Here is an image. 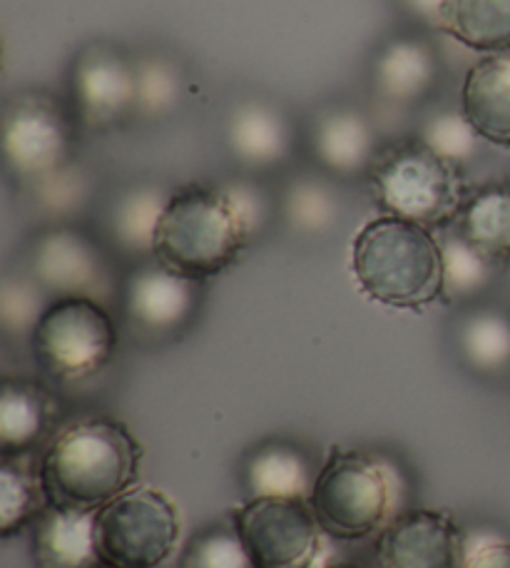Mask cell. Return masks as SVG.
<instances>
[{"instance_id":"cell-1","label":"cell","mask_w":510,"mask_h":568,"mask_svg":"<svg viewBox=\"0 0 510 568\" xmlns=\"http://www.w3.org/2000/svg\"><path fill=\"white\" fill-rule=\"evenodd\" d=\"M142 446L125 424L83 419L55 434L40 464L50 506L98 511L135 489Z\"/></svg>"},{"instance_id":"cell-2","label":"cell","mask_w":510,"mask_h":568,"mask_svg":"<svg viewBox=\"0 0 510 568\" xmlns=\"http://www.w3.org/2000/svg\"><path fill=\"white\" fill-rule=\"evenodd\" d=\"M351 272L366 297L394 310H424L443 297L441 240L401 217L381 215L356 232Z\"/></svg>"},{"instance_id":"cell-3","label":"cell","mask_w":510,"mask_h":568,"mask_svg":"<svg viewBox=\"0 0 510 568\" xmlns=\"http://www.w3.org/2000/svg\"><path fill=\"white\" fill-rule=\"evenodd\" d=\"M252 240L222 187L175 190L157 222L152 257L190 280H207L232 267Z\"/></svg>"},{"instance_id":"cell-4","label":"cell","mask_w":510,"mask_h":568,"mask_svg":"<svg viewBox=\"0 0 510 568\" xmlns=\"http://www.w3.org/2000/svg\"><path fill=\"white\" fill-rule=\"evenodd\" d=\"M369 175L376 205L384 215L428 230L456 222L468 197L461 168L436 155L418 138L379 152Z\"/></svg>"},{"instance_id":"cell-5","label":"cell","mask_w":510,"mask_h":568,"mask_svg":"<svg viewBox=\"0 0 510 568\" xmlns=\"http://www.w3.org/2000/svg\"><path fill=\"white\" fill-rule=\"evenodd\" d=\"M396 504V476L381 459L334 446L316 474L309 509L322 531L356 541L389 524Z\"/></svg>"},{"instance_id":"cell-6","label":"cell","mask_w":510,"mask_h":568,"mask_svg":"<svg viewBox=\"0 0 510 568\" xmlns=\"http://www.w3.org/2000/svg\"><path fill=\"white\" fill-rule=\"evenodd\" d=\"M30 349L48 377L88 382L115 357L118 327L100 300L55 297L30 334Z\"/></svg>"},{"instance_id":"cell-7","label":"cell","mask_w":510,"mask_h":568,"mask_svg":"<svg viewBox=\"0 0 510 568\" xmlns=\"http://www.w3.org/2000/svg\"><path fill=\"white\" fill-rule=\"evenodd\" d=\"M95 541L102 566L157 568L177 549V506L160 489L135 486L98 509Z\"/></svg>"},{"instance_id":"cell-8","label":"cell","mask_w":510,"mask_h":568,"mask_svg":"<svg viewBox=\"0 0 510 568\" xmlns=\"http://www.w3.org/2000/svg\"><path fill=\"white\" fill-rule=\"evenodd\" d=\"M73 155V125L53 98L23 93L10 100L3 115V158L10 175L45 185L65 172Z\"/></svg>"},{"instance_id":"cell-9","label":"cell","mask_w":510,"mask_h":568,"mask_svg":"<svg viewBox=\"0 0 510 568\" xmlns=\"http://www.w3.org/2000/svg\"><path fill=\"white\" fill-rule=\"evenodd\" d=\"M234 531L254 568H314L322 526L299 499H249L234 511Z\"/></svg>"},{"instance_id":"cell-10","label":"cell","mask_w":510,"mask_h":568,"mask_svg":"<svg viewBox=\"0 0 510 568\" xmlns=\"http://www.w3.org/2000/svg\"><path fill=\"white\" fill-rule=\"evenodd\" d=\"M30 277L55 297L100 300L110 290V267L93 237L73 227L43 230L30 245Z\"/></svg>"},{"instance_id":"cell-11","label":"cell","mask_w":510,"mask_h":568,"mask_svg":"<svg viewBox=\"0 0 510 568\" xmlns=\"http://www.w3.org/2000/svg\"><path fill=\"white\" fill-rule=\"evenodd\" d=\"M73 100L80 123L110 130L137 113V68L115 48L93 45L73 65Z\"/></svg>"},{"instance_id":"cell-12","label":"cell","mask_w":510,"mask_h":568,"mask_svg":"<svg viewBox=\"0 0 510 568\" xmlns=\"http://www.w3.org/2000/svg\"><path fill=\"white\" fill-rule=\"evenodd\" d=\"M466 536L446 511L416 509L384 526L381 568H461Z\"/></svg>"},{"instance_id":"cell-13","label":"cell","mask_w":510,"mask_h":568,"mask_svg":"<svg viewBox=\"0 0 510 568\" xmlns=\"http://www.w3.org/2000/svg\"><path fill=\"white\" fill-rule=\"evenodd\" d=\"M197 280L155 265H142L122 287V307L132 324L147 332H172L195 314L200 302Z\"/></svg>"},{"instance_id":"cell-14","label":"cell","mask_w":510,"mask_h":568,"mask_svg":"<svg viewBox=\"0 0 510 568\" xmlns=\"http://www.w3.org/2000/svg\"><path fill=\"white\" fill-rule=\"evenodd\" d=\"M227 145L244 168H277L294 150L292 120L277 105L244 100L227 120Z\"/></svg>"},{"instance_id":"cell-15","label":"cell","mask_w":510,"mask_h":568,"mask_svg":"<svg viewBox=\"0 0 510 568\" xmlns=\"http://www.w3.org/2000/svg\"><path fill=\"white\" fill-rule=\"evenodd\" d=\"M95 514L50 506L33 521L35 568H98Z\"/></svg>"},{"instance_id":"cell-16","label":"cell","mask_w":510,"mask_h":568,"mask_svg":"<svg viewBox=\"0 0 510 568\" xmlns=\"http://www.w3.org/2000/svg\"><path fill=\"white\" fill-rule=\"evenodd\" d=\"M316 160L334 175H359L371 172L376 158V133L361 110L332 108L322 113L312 130Z\"/></svg>"},{"instance_id":"cell-17","label":"cell","mask_w":510,"mask_h":568,"mask_svg":"<svg viewBox=\"0 0 510 568\" xmlns=\"http://www.w3.org/2000/svg\"><path fill=\"white\" fill-rule=\"evenodd\" d=\"M461 110L478 138L510 150V55H486L468 70Z\"/></svg>"},{"instance_id":"cell-18","label":"cell","mask_w":510,"mask_h":568,"mask_svg":"<svg viewBox=\"0 0 510 568\" xmlns=\"http://www.w3.org/2000/svg\"><path fill=\"white\" fill-rule=\"evenodd\" d=\"M376 93L399 105L416 103L431 93L438 78V60L431 45L418 38H396L374 60Z\"/></svg>"},{"instance_id":"cell-19","label":"cell","mask_w":510,"mask_h":568,"mask_svg":"<svg viewBox=\"0 0 510 568\" xmlns=\"http://www.w3.org/2000/svg\"><path fill=\"white\" fill-rule=\"evenodd\" d=\"M456 232L493 267H510V185L491 182L466 197Z\"/></svg>"},{"instance_id":"cell-20","label":"cell","mask_w":510,"mask_h":568,"mask_svg":"<svg viewBox=\"0 0 510 568\" xmlns=\"http://www.w3.org/2000/svg\"><path fill=\"white\" fill-rule=\"evenodd\" d=\"M316 474L302 449L289 444L259 446L244 466L249 499L309 501Z\"/></svg>"},{"instance_id":"cell-21","label":"cell","mask_w":510,"mask_h":568,"mask_svg":"<svg viewBox=\"0 0 510 568\" xmlns=\"http://www.w3.org/2000/svg\"><path fill=\"white\" fill-rule=\"evenodd\" d=\"M53 414L55 404L43 387L28 379H6L0 387V449L6 456L33 449Z\"/></svg>"},{"instance_id":"cell-22","label":"cell","mask_w":510,"mask_h":568,"mask_svg":"<svg viewBox=\"0 0 510 568\" xmlns=\"http://www.w3.org/2000/svg\"><path fill=\"white\" fill-rule=\"evenodd\" d=\"M438 28L476 53L510 50V0H446Z\"/></svg>"},{"instance_id":"cell-23","label":"cell","mask_w":510,"mask_h":568,"mask_svg":"<svg viewBox=\"0 0 510 568\" xmlns=\"http://www.w3.org/2000/svg\"><path fill=\"white\" fill-rule=\"evenodd\" d=\"M172 192L157 185H135L122 192L110 207V235L130 255H152L157 222Z\"/></svg>"},{"instance_id":"cell-24","label":"cell","mask_w":510,"mask_h":568,"mask_svg":"<svg viewBox=\"0 0 510 568\" xmlns=\"http://www.w3.org/2000/svg\"><path fill=\"white\" fill-rule=\"evenodd\" d=\"M458 344L473 369L498 374L510 367V317L501 310H476L458 329Z\"/></svg>"},{"instance_id":"cell-25","label":"cell","mask_w":510,"mask_h":568,"mask_svg":"<svg viewBox=\"0 0 510 568\" xmlns=\"http://www.w3.org/2000/svg\"><path fill=\"white\" fill-rule=\"evenodd\" d=\"M48 501L40 474L35 476L20 462L6 459L0 466V534L13 536L26 524L35 521L43 514Z\"/></svg>"},{"instance_id":"cell-26","label":"cell","mask_w":510,"mask_h":568,"mask_svg":"<svg viewBox=\"0 0 510 568\" xmlns=\"http://www.w3.org/2000/svg\"><path fill=\"white\" fill-rule=\"evenodd\" d=\"M443 255V297L448 302L471 300L491 284L496 270L491 262L468 245V242L451 232L441 240Z\"/></svg>"},{"instance_id":"cell-27","label":"cell","mask_w":510,"mask_h":568,"mask_svg":"<svg viewBox=\"0 0 510 568\" xmlns=\"http://www.w3.org/2000/svg\"><path fill=\"white\" fill-rule=\"evenodd\" d=\"M284 215L299 232H324L339 217V202L334 190L316 178H302L292 182L284 195Z\"/></svg>"},{"instance_id":"cell-28","label":"cell","mask_w":510,"mask_h":568,"mask_svg":"<svg viewBox=\"0 0 510 568\" xmlns=\"http://www.w3.org/2000/svg\"><path fill=\"white\" fill-rule=\"evenodd\" d=\"M418 140L431 148L436 155L461 168L463 162L476 158L481 138H478L471 120L463 115V110H441L421 125Z\"/></svg>"},{"instance_id":"cell-29","label":"cell","mask_w":510,"mask_h":568,"mask_svg":"<svg viewBox=\"0 0 510 568\" xmlns=\"http://www.w3.org/2000/svg\"><path fill=\"white\" fill-rule=\"evenodd\" d=\"M137 68V113L160 118L182 98V73L167 58H145Z\"/></svg>"},{"instance_id":"cell-30","label":"cell","mask_w":510,"mask_h":568,"mask_svg":"<svg viewBox=\"0 0 510 568\" xmlns=\"http://www.w3.org/2000/svg\"><path fill=\"white\" fill-rule=\"evenodd\" d=\"M182 568H254V564L234 526H212L187 544Z\"/></svg>"},{"instance_id":"cell-31","label":"cell","mask_w":510,"mask_h":568,"mask_svg":"<svg viewBox=\"0 0 510 568\" xmlns=\"http://www.w3.org/2000/svg\"><path fill=\"white\" fill-rule=\"evenodd\" d=\"M45 290L33 277H8L0 290V322L8 334H33L40 314L48 307Z\"/></svg>"},{"instance_id":"cell-32","label":"cell","mask_w":510,"mask_h":568,"mask_svg":"<svg viewBox=\"0 0 510 568\" xmlns=\"http://www.w3.org/2000/svg\"><path fill=\"white\" fill-rule=\"evenodd\" d=\"M461 568H510V541L486 531L466 536Z\"/></svg>"},{"instance_id":"cell-33","label":"cell","mask_w":510,"mask_h":568,"mask_svg":"<svg viewBox=\"0 0 510 568\" xmlns=\"http://www.w3.org/2000/svg\"><path fill=\"white\" fill-rule=\"evenodd\" d=\"M224 195L230 197V202L237 210V215L242 217L244 225H247L249 235L254 237L257 232L262 230L264 220H267V197H264V192L252 185V182H227V185H222Z\"/></svg>"},{"instance_id":"cell-34","label":"cell","mask_w":510,"mask_h":568,"mask_svg":"<svg viewBox=\"0 0 510 568\" xmlns=\"http://www.w3.org/2000/svg\"><path fill=\"white\" fill-rule=\"evenodd\" d=\"M408 6H411L418 16L431 18L438 23V16H441L446 0H408Z\"/></svg>"},{"instance_id":"cell-35","label":"cell","mask_w":510,"mask_h":568,"mask_svg":"<svg viewBox=\"0 0 510 568\" xmlns=\"http://www.w3.org/2000/svg\"><path fill=\"white\" fill-rule=\"evenodd\" d=\"M326 568H361V566H356V564H332V566H326Z\"/></svg>"}]
</instances>
